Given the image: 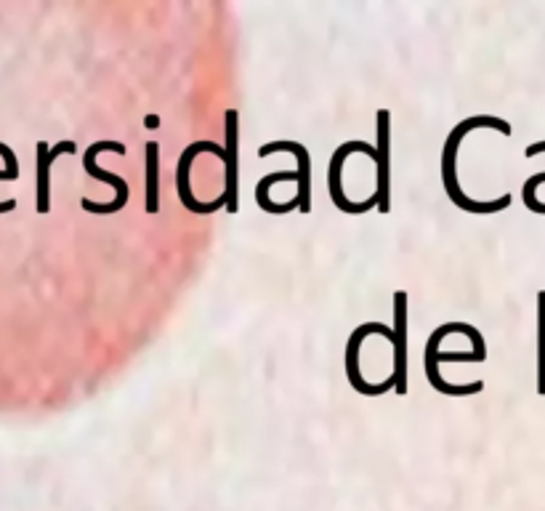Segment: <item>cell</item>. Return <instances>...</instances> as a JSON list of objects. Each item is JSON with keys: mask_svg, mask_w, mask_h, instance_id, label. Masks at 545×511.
Segmentation results:
<instances>
[{"mask_svg": "<svg viewBox=\"0 0 545 511\" xmlns=\"http://www.w3.org/2000/svg\"><path fill=\"white\" fill-rule=\"evenodd\" d=\"M375 200H378V213L391 211V113L381 107L375 113Z\"/></svg>", "mask_w": 545, "mask_h": 511, "instance_id": "8", "label": "cell"}, {"mask_svg": "<svg viewBox=\"0 0 545 511\" xmlns=\"http://www.w3.org/2000/svg\"><path fill=\"white\" fill-rule=\"evenodd\" d=\"M224 200L227 213L239 211V113L229 107L224 113Z\"/></svg>", "mask_w": 545, "mask_h": 511, "instance_id": "7", "label": "cell"}, {"mask_svg": "<svg viewBox=\"0 0 545 511\" xmlns=\"http://www.w3.org/2000/svg\"><path fill=\"white\" fill-rule=\"evenodd\" d=\"M540 184H545V173L530 176V179L524 182V187H521V200H524V205L530 208V213L545 216V202L538 200V187H540Z\"/></svg>", "mask_w": 545, "mask_h": 511, "instance_id": "15", "label": "cell"}, {"mask_svg": "<svg viewBox=\"0 0 545 511\" xmlns=\"http://www.w3.org/2000/svg\"><path fill=\"white\" fill-rule=\"evenodd\" d=\"M487 359V344L479 328L453 319L439 325L426 341L423 349V370L429 378L431 389L447 397H471V394L484 392V381H471V384H450L442 378L439 365L442 362H484Z\"/></svg>", "mask_w": 545, "mask_h": 511, "instance_id": "1", "label": "cell"}, {"mask_svg": "<svg viewBox=\"0 0 545 511\" xmlns=\"http://www.w3.org/2000/svg\"><path fill=\"white\" fill-rule=\"evenodd\" d=\"M545 152V142H535V144H530L527 150H524V158H538V155H543Z\"/></svg>", "mask_w": 545, "mask_h": 511, "instance_id": "16", "label": "cell"}, {"mask_svg": "<svg viewBox=\"0 0 545 511\" xmlns=\"http://www.w3.org/2000/svg\"><path fill=\"white\" fill-rule=\"evenodd\" d=\"M216 155L219 160H224V144H216L210 139H200V142H192L181 155H179V162H176V190H179V200L181 205L190 211V213H197V216H210L221 208H227V200L224 195H219L210 202H197L195 195H192V184H190V168L195 162L197 155Z\"/></svg>", "mask_w": 545, "mask_h": 511, "instance_id": "6", "label": "cell"}, {"mask_svg": "<svg viewBox=\"0 0 545 511\" xmlns=\"http://www.w3.org/2000/svg\"><path fill=\"white\" fill-rule=\"evenodd\" d=\"M538 394L545 397V290L538 293Z\"/></svg>", "mask_w": 545, "mask_h": 511, "instance_id": "14", "label": "cell"}, {"mask_svg": "<svg viewBox=\"0 0 545 511\" xmlns=\"http://www.w3.org/2000/svg\"><path fill=\"white\" fill-rule=\"evenodd\" d=\"M370 336H381V339L391 341V339H394V328H386V325L378 322V319H367V322H362L359 328H354L349 341H346L344 368H346V378H349L354 392L365 394V397H384V394L394 389V381H391V378L381 381V384H370V381L359 373V349H362L365 339H370Z\"/></svg>", "mask_w": 545, "mask_h": 511, "instance_id": "5", "label": "cell"}, {"mask_svg": "<svg viewBox=\"0 0 545 511\" xmlns=\"http://www.w3.org/2000/svg\"><path fill=\"white\" fill-rule=\"evenodd\" d=\"M102 152H115V155L122 158V155L128 152V147H125L122 142H93V144L85 150V155H83V168H85V173H88L91 179H96V182H104V184L115 187L117 192V197L112 200V202H93V200H88V197L80 200L83 211L96 213V216H107V213H117V211H122V208L128 205V197H131L128 182H125L122 176L110 173V171H104V168L96 165V158H99Z\"/></svg>", "mask_w": 545, "mask_h": 511, "instance_id": "3", "label": "cell"}, {"mask_svg": "<svg viewBox=\"0 0 545 511\" xmlns=\"http://www.w3.org/2000/svg\"><path fill=\"white\" fill-rule=\"evenodd\" d=\"M14 179H19V176H14L8 171H0V182H14Z\"/></svg>", "mask_w": 545, "mask_h": 511, "instance_id": "17", "label": "cell"}, {"mask_svg": "<svg viewBox=\"0 0 545 511\" xmlns=\"http://www.w3.org/2000/svg\"><path fill=\"white\" fill-rule=\"evenodd\" d=\"M144 182H147V192H144V208L147 213L160 211V144L147 142L144 147Z\"/></svg>", "mask_w": 545, "mask_h": 511, "instance_id": "13", "label": "cell"}, {"mask_svg": "<svg viewBox=\"0 0 545 511\" xmlns=\"http://www.w3.org/2000/svg\"><path fill=\"white\" fill-rule=\"evenodd\" d=\"M476 128H492V131H498L503 136L513 133L511 123L503 118H495V115H473V118L461 120L450 131V136L444 142V150H442V184H444V192L453 200L455 208L466 211V213H476V216H490V213H501V211L511 208L513 197L501 195L495 200H471L461 190V182H458V147H461V142L466 139L468 133L476 131Z\"/></svg>", "mask_w": 545, "mask_h": 511, "instance_id": "2", "label": "cell"}, {"mask_svg": "<svg viewBox=\"0 0 545 511\" xmlns=\"http://www.w3.org/2000/svg\"><path fill=\"white\" fill-rule=\"evenodd\" d=\"M56 155L51 152V147L45 142L35 144V208L38 213H48L51 211V165H54Z\"/></svg>", "mask_w": 545, "mask_h": 511, "instance_id": "12", "label": "cell"}, {"mask_svg": "<svg viewBox=\"0 0 545 511\" xmlns=\"http://www.w3.org/2000/svg\"><path fill=\"white\" fill-rule=\"evenodd\" d=\"M407 290H394V392L399 397L407 394Z\"/></svg>", "mask_w": 545, "mask_h": 511, "instance_id": "10", "label": "cell"}, {"mask_svg": "<svg viewBox=\"0 0 545 511\" xmlns=\"http://www.w3.org/2000/svg\"><path fill=\"white\" fill-rule=\"evenodd\" d=\"M274 152H290L296 155V200H298V213H312V155L301 142H290V139H279V142H267L258 147V158H269Z\"/></svg>", "mask_w": 545, "mask_h": 511, "instance_id": "9", "label": "cell"}, {"mask_svg": "<svg viewBox=\"0 0 545 511\" xmlns=\"http://www.w3.org/2000/svg\"><path fill=\"white\" fill-rule=\"evenodd\" d=\"M279 182H298V173L296 171H277V173H267L258 184H256V202L264 213H272V216H285V213H293L298 211V200H290V202H272L269 190Z\"/></svg>", "mask_w": 545, "mask_h": 511, "instance_id": "11", "label": "cell"}, {"mask_svg": "<svg viewBox=\"0 0 545 511\" xmlns=\"http://www.w3.org/2000/svg\"><path fill=\"white\" fill-rule=\"evenodd\" d=\"M354 152H362L367 158H378V150L375 144H367V142H359V139H351V142H344L338 144V150L330 155V162H327V192H330V200L333 205L341 211V213H349V216H362V213H370L373 208H378V200L375 195L362 200V202H351L346 192H344V182H341V173H344V162L349 155Z\"/></svg>", "mask_w": 545, "mask_h": 511, "instance_id": "4", "label": "cell"}]
</instances>
